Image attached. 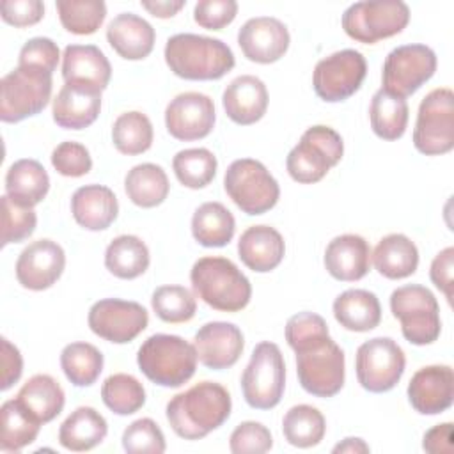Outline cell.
Segmentation results:
<instances>
[{
    "mask_svg": "<svg viewBox=\"0 0 454 454\" xmlns=\"http://www.w3.org/2000/svg\"><path fill=\"white\" fill-rule=\"evenodd\" d=\"M62 27L76 35L94 34L106 18V4L101 0H57Z\"/></svg>",
    "mask_w": 454,
    "mask_h": 454,
    "instance_id": "cell-44",
    "label": "cell"
},
{
    "mask_svg": "<svg viewBox=\"0 0 454 454\" xmlns=\"http://www.w3.org/2000/svg\"><path fill=\"white\" fill-rule=\"evenodd\" d=\"M286 388V364L275 342H259L241 376V392L250 408H275Z\"/></svg>",
    "mask_w": 454,
    "mask_h": 454,
    "instance_id": "cell-7",
    "label": "cell"
},
{
    "mask_svg": "<svg viewBox=\"0 0 454 454\" xmlns=\"http://www.w3.org/2000/svg\"><path fill=\"white\" fill-rule=\"evenodd\" d=\"M326 271L340 282H355L371 268V247L358 234L335 236L325 250Z\"/></svg>",
    "mask_w": 454,
    "mask_h": 454,
    "instance_id": "cell-24",
    "label": "cell"
},
{
    "mask_svg": "<svg viewBox=\"0 0 454 454\" xmlns=\"http://www.w3.org/2000/svg\"><path fill=\"white\" fill-rule=\"evenodd\" d=\"M367 74L365 57L351 48L321 59L312 74V87L319 99L339 103L351 98Z\"/></svg>",
    "mask_w": 454,
    "mask_h": 454,
    "instance_id": "cell-15",
    "label": "cell"
},
{
    "mask_svg": "<svg viewBox=\"0 0 454 454\" xmlns=\"http://www.w3.org/2000/svg\"><path fill=\"white\" fill-rule=\"evenodd\" d=\"M50 177L46 168L32 158L14 161L5 174V195L25 207H34L46 197Z\"/></svg>",
    "mask_w": 454,
    "mask_h": 454,
    "instance_id": "cell-29",
    "label": "cell"
},
{
    "mask_svg": "<svg viewBox=\"0 0 454 454\" xmlns=\"http://www.w3.org/2000/svg\"><path fill=\"white\" fill-rule=\"evenodd\" d=\"M289 41L287 27L271 16L250 18L238 32V44L243 55L257 64H271L282 59Z\"/></svg>",
    "mask_w": 454,
    "mask_h": 454,
    "instance_id": "cell-20",
    "label": "cell"
},
{
    "mask_svg": "<svg viewBox=\"0 0 454 454\" xmlns=\"http://www.w3.org/2000/svg\"><path fill=\"white\" fill-rule=\"evenodd\" d=\"M23 372V358L20 349L2 337V390H9Z\"/></svg>",
    "mask_w": 454,
    "mask_h": 454,
    "instance_id": "cell-55",
    "label": "cell"
},
{
    "mask_svg": "<svg viewBox=\"0 0 454 454\" xmlns=\"http://www.w3.org/2000/svg\"><path fill=\"white\" fill-rule=\"evenodd\" d=\"M149 248L133 234H122L114 238L105 250L106 270L122 280L140 277L149 268Z\"/></svg>",
    "mask_w": 454,
    "mask_h": 454,
    "instance_id": "cell-35",
    "label": "cell"
},
{
    "mask_svg": "<svg viewBox=\"0 0 454 454\" xmlns=\"http://www.w3.org/2000/svg\"><path fill=\"white\" fill-rule=\"evenodd\" d=\"M53 168L66 177H82L90 172L92 158L89 149L80 142H62L51 153Z\"/></svg>",
    "mask_w": 454,
    "mask_h": 454,
    "instance_id": "cell-49",
    "label": "cell"
},
{
    "mask_svg": "<svg viewBox=\"0 0 454 454\" xmlns=\"http://www.w3.org/2000/svg\"><path fill=\"white\" fill-rule=\"evenodd\" d=\"M87 321L98 337L114 344H126L147 328L149 314L137 301L105 298L90 307Z\"/></svg>",
    "mask_w": 454,
    "mask_h": 454,
    "instance_id": "cell-16",
    "label": "cell"
},
{
    "mask_svg": "<svg viewBox=\"0 0 454 454\" xmlns=\"http://www.w3.org/2000/svg\"><path fill=\"white\" fill-rule=\"evenodd\" d=\"M62 78L69 85L103 92L110 83L112 66L98 46L69 44L62 55Z\"/></svg>",
    "mask_w": 454,
    "mask_h": 454,
    "instance_id": "cell-22",
    "label": "cell"
},
{
    "mask_svg": "<svg viewBox=\"0 0 454 454\" xmlns=\"http://www.w3.org/2000/svg\"><path fill=\"white\" fill-rule=\"evenodd\" d=\"M195 346L179 335L154 333L144 340L137 353V364L142 374L167 388L184 385L197 369Z\"/></svg>",
    "mask_w": 454,
    "mask_h": 454,
    "instance_id": "cell-4",
    "label": "cell"
},
{
    "mask_svg": "<svg viewBox=\"0 0 454 454\" xmlns=\"http://www.w3.org/2000/svg\"><path fill=\"white\" fill-rule=\"evenodd\" d=\"M452 270H454V248L447 247L436 254L431 262L429 277L431 282L445 294L447 301L452 303Z\"/></svg>",
    "mask_w": 454,
    "mask_h": 454,
    "instance_id": "cell-54",
    "label": "cell"
},
{
    "mask_svg": "<svg viewBox=\"0 0 454 454\" xmlns=\"http://www.w3.org/2000/svg\"><path fill=\"white\" fill-rule=\"evenodd\" d=\"M344 154L342 137L330 126H310L300 142L289 151L286 168L289 176L301 184L321 181Z\"/></svg>",
    "mask_w": 454,
    "mask_h": 454,
    "instance_id": "cell-6",
    "label": "cell"
},
{
    "mask_svg": "<svg viewBox=\"0 0 454 454\" xmlns=\"http://www.w3.org/2000/svg\"><path fill=\"white\" fill-rule=\"evenodd\" d=\"M234 231L236 220L222 202H204L192 216V234L202 247H225L232 239Z\"/></svg>",
    "mask_w": 454,
    "mask_h": 454,
    "instance_id": "cell-34",
    "label": "cell"
},
{
    "mask_svg": "<svg viewBox=\"0 0 454 454\" xmlns=\"http://www.w3.org/2000/svg\"><path fill=\"white\" fill-rule=\"evenodd\" d=\"M328 333L326 321L316 312H298L291 316L286 325V340L293 351Z\"/></svg>",
    "mask_w": 454,
    "mask_h": 454,
    "instance_id": "cell-51",
    "label": "cell"
},
{
    "mask_svg": "<svg viewBox=\"0 0 454 454\" xmlns=\"http://www.w3.org/2000/svg\"><path fill=\"white\" fill-rule=\"evenodd\" d=\"M296 372L305 392L316 397H333L344 387V351L328 335L294 349Z\"/></svg>",
    "mask_w": 454,
    "mask_h": 454,
    "instance_id": "cell-5",
    "label": "cell"
},
{
    "mask_svg": "<svg viewBox=\"0 0 454 454\" xmlns=\"http://www.w3.org/2000/svg\"><path fill=\"white\" fill-rule=\"evenodd\" d=\"M333 316L349 332H371L381 321V305L367 289H348L335 298Z\"/></svg>",
    "mask_w": 454,
    "mask_h": 454,
    "instance_id": "cell-31",
    "label": "cell"
},
{
    "mask_svg": "<svg viewBox=\"0 0 454 454\" xmlns=\"http://www.w3.org/2000/svg\"><path fill=\"white\" fill-rule=\"evenodd\" d=\"M106 41L119 57L142 60L153 51L156 32L147 20L133 12H121L106 27Z\"/></svg>",
    "mask_w": 454,
    "mask_h": 454,
    "instance_id": "cell-25",
    "label": "cell"
},
{
    "mask_svg": "<svg viewBox=\"0 0 454 454\" xmlns=\"http://www.w3.org/2000/svg\"><path fill=\"white\" fill-rule=\"evenodd\" d=\"M216 156L206 147L179 151L172 160V168L177 181L192 190L206 188L216 176Z\"/></svg>",
    "mask_w": 454,
    "mask_h": 454,
    "instance_id": "cell-42",
    "label": "cell"
},
{
    "mask_svg": "<svg viewBox=\"0 0 454 454\" xmlns=\"http://www.w3.org/2000/svg\"><path fill=\"white\" fill-rule=\"evenodd\" d=\"M59 57L60 53L55 41H51L50 37H32L21 46L18 66L34 67L48 74H53L59 64Z\"/></svg>",
    "mask_w": 454,
    "mask_h": 454,
    "instance_id": "cell-50",
    "label": "cell"
},
{
    "mask_svg": "<svg viewBox=\"0 0 454 454\" xmlns=\"http://www.w3.org/2000/svg\"><path fill=\"white\" fill-rule=\"evenodd\" d=\"M2 433H0V450L2 452H18L23 447L30 445L41 429V422L35 420L18 399H9L0 408Z\"/></svg>",
    "mask_w": 454,
    "mask_h": 454,
    "instance_id": "cell-38",
    "label": "cell"
},
{
    "mask_svg": "<svg viewBox=\"0 0 454 454\" xmlns=\"http://www.w3.org/2000/svg\"><path fill=\"white\" fill-rule=\"evenodd\" d=\"M413 145L426 156H440L454 147V94L449 87L431 90L419 105Z\"/></svg>",
    "mask_w": 454,
    "mask_h": 454,
    "instance_id": "cell-12",
    "label": "cell"
},
{
    "mask_svg": "<svg viewBox=\"0 0 454 454\" xmlns=\"http://www.w3.org/2000/svg\"><path fill=\"white\" fill-rule=\"evenodd\" d=\"M273 447L270 429L255 420H245L236 426L229 438V449L234 454H262Z\"/></svg>",
    "mask_w": 454,
    "mask_h": 454,
    "instance_id": "cell-48",
    "label": "cell"
},
{
    "mask_svg": "<svg viewBox=\"0 0 454 454\" xmlns=\"http://www.w3.org/2000/svg\"><path fill=\"white\" fill-rule=\"evenodd\" d=\"M408 401L420 415H438L452 406L454 372L450 365L419 369L408 383Z\"/></svg>",
    "mask_w": 454,
    "mask_h": 454,
    "instance_id": "cell-21",
    "label": "cell"
},
{
    "mask_svg": "<svg viewBox=\"0 0 454 454\" xmlns=\"http://www.w3.org/2000/svg\"><path fill=\"white\" fill-rule=\"evenodd\" d=\"M222 105L227 117L241 126L261 121L268 110V89L254 74L236 76L223 90Z\"/></svg>",
    "mask_w": 454,
    "mask_h": 454,
    "instance_id": "cell-23",
    "label": "cell"
},
{
    "mask_svg": "<svg viewBox=\"0 0 454 454\" xmlns=\"http://www.w3.org/2000/svg\"><path fill=\"white\" fill-rule=\"evenodd\" d=\"M371 257L376 271L390 280L406 278L413 275L419 266L417 245L399 232L381 238Z\"/></svg>",
    "mask_w": 454,
    "mask_h": 454,
    "instance_id": "cell-30",
    "label": "cell"
},
{
    "mask_svg": "<svg viewBox=\"0 0 454 454\" xmlns=\"http://www.w3.org/2000/svg\"><path fill=\"white\" fill-rule=\"evenodd\" d=\"M404 367V351L390 337L369 339L356 349V380L367 392L381 394L392 390L403 378Z\"/></svg>",
    "mask_w": 454,
    "mask_h": 454,
    "instance_id": "cell-13",
    "label": "cell"
},
{
    "mask_svg": "<svg viewBox=\"0 0 454 454\" xmlns=\"http://www.w3.org/2000/svg\"><path fill=\"white\" fill-rule=\"evenodd\" d=\"M2 20L12 27H30L43 20L44 4L41 0H4L0 4Z\"/></svg>",
    "mask_w": 454,
    "mask_h": 454,
    "instance_id": "cell-53",
    "label": "cell"
},
{
    "mask_svg": "<svg viewBox=\"0 0 454 454\" xmlns=\"http://www.w3.org/2000/svg\"><path fill=\"white\" fill-rule=\"evenodd\" d=\"M238 14L234 0H200L193 7V20L199 27L207 30H222Z\"/></svg>",
    "mask_w": 454,
    "mask_h": 454,
    "instance_id": "cell-52",
    "label": "cell"
},
{
    "mask_svg": "<svg viewBox=\"0 0 454 454\" xmlns=\"http://www.w3.org/2000/svg\"><path fill=\"white\" fill-rule=\"evenodd\" d=\"M106 433L108 424L105 417L90 406H80L60 424L59 443L67 450L83 452L99 445Z\"/></svg>",
    "mask_w": 454,
    "mask_h": 454,
    "instance_id": "cell-32",
    "label": "cell"
},
{
    "mask_svg": "<svg viewBox=\"0 0 454 454\" xmlns=\"http://www.w3.org/2000/svg\"><path fill=\"white\" fill-rule=\"evenodd\" d=\"M436 71V53L426 44H401L383 64V90L408 98L415 94Z\"/></svg>",
    "mask_w": 454,
    "mask_h": 454,
    "instance_id": "cell-14",
    "label": "cell"
},
{
    "mask_svg": "<svg viewBox=\"0 0 454 454\" xmlns=\"http://www.w3.org/2000/svg\"><path fill=\"white\" fill-rule=\"evenodd\" d=\"M284 254V238L270 225H252L238 241V255L241 262L255 273H268L275 270L282 262Z\"/></svg>",
    "mask_w": 454,
    "mask_h": 454,
    "instance_id": "cell-26",
    "label": "cell"
},
{
    "mask_svg": "<svg viewBox=\"0 0 454 454\" xmlns=\"http://www.w3.org/2000/svg\"><path fill=\"white\" fill-rule=\"evenodd\" d=\"M408 114L410 110L406 99L383 89H380L371 99V128L374 135L383 140H397L404 135L408 126Z\"/></svg>",
    "mask_w": 454,
    "mask_h": 454,
    "instance_id": "cell-37",
    "label": "cell"
},
{
    "mask_svg": "<svg viewBox=\"0 0 454 454\" xmlns=\"http://www.w3.org/2000/svg\"><path fill=\"white\" fill-rule=\"evenodd\" d=\"M103 353L89 342H71L60 353V367L74 387H90L103 371Z\"/></svg>",
    "mask_w": 454,
    "mask_h": 454,
    "instance_id": "cell-40",
    "label": "cell"
},
{
    "mask_svg": "<svg viewBox=\"0 0 454 454\" xmlns=\"http://www.w3.org/2000/svg\"><path fill=\"white\" fill-rule=\"evenodd\" d=\"M101 110V92L66 83L53 99V121L64 129L90 126Z\"/></svg>",
    "mask_w": 454,
    "mask_h": 454,
    "instance_id": "cell-28",
    "label": "cell"
},
{
    "mask_svg": "<svg viewBox=\"0 0 454 454\" xmlns=\"http://www.w3.org/2000/svg\"><path fill=\"white\" fill-rule=\"evenodd\" d=\"M154 314L165 323H186L195 316V296L183 286H160L151 296Z\"/></svg>",
    "mask_w": 454,
    "mask_h": 454,
    "instance_id": "cell-45",
    "label": "cell"
},
{
    "mask_svg": "<svg viewBox=\"0 0 454 454\" xmlns=\"http://www.w3.org/2000/svg\"><path fill=\"white\" fill-rule=\"evenodd\" d=\"M326 431L323 413L310 404H296L282 419V433L287 443L298 449L317 445Z\"/></svg>",
    "mask_w": 454,
    "mask_h": 454,
    "instance_id": "cell-39",
    "label": "cell"
},
{
    "mask_svg": "<svg viewBox=\"0 0 454 454\" xmlns=\"http://www.w3.org/2000/svg\"><path fill=\"white\" fill-rule=\"evenodd\" d=\"M232 401L227 388L216 381H200L167 403V420L184 440H200L218 429L231 415Z\"/></svg>",
    "mask_w": 454,
    "mask_h": 454,
    "instance_id": "cell-1",
    "label": "cell"
},
{
    "mask_svg": "<svg viewBox=\"0 0 454 454\" xmlns=\"http://www.w3.org/2000/svg\"><path fill=\"white\" fill-rule=\"evenodd\" d=\"M122 449L129 454H161L165 452V436L153 419H138L122 433Z\"/></svg>",
    "mask_w": 454,
    "mask_h": 454,
    "instance_id": "cell-46",
    "label": "cell"
},
{
    "mask_svg": "<svg viewBox=\"0 0 454 454\" xmlns=\"http://www.w3.org/2000/svg\"><path fill=\"white\" fill-rule=\"evenodd\" d=\"M199 362L213 371L232 367L245 348L241 330L234 323L211 321L200 326L193 337Z\"/></svg>",
    "mask_w": 454,
    "mask_h": 454,
    "instance_id": "cell-19",
    "label": "cell"
},
{
    "mask_svg": "<svg viewBox=\"0 0 454 454\" xmlns=\"http://www.w3.org/2000/svg\"><path fill=\"white\" fill-rule=\"evenodd\" d=\"M190 282L193 293L220 312L243 310L252 298L250 280L227 257H200L192 266Z\"/></svg>",
    "mask_w": 454,
    "mask_h": 454,
    "instance_id": "cell-3",
    "label": "cell"
},
{
    "mask_svg": "<svg viewBox=\"0 0 454 454\" xmlns=\"http://www.w3.org/2000/svg\"><path fill=\"white\" fill-rule=\"evenodd\" d=\"M37 225V215L32 207L12 202L7 195L2 197V247L20 243L32 236Z\"/></svg>",
    "mask_w": 454,
    "mask_h": 454,
    "instance_id": "cell-47",
    "label": "cell"
},
{
    "mask_svg": "<svg viewBox=\"0 0 454 454\" xmlns=\"http://www.w3.org/2000/svg\"><path fill=\"white\" fill-rule=\"evenodd\" d=\"M153 124L142 112H124L112 126V142L121 154L135 156L153 145Z\"/></svg>",
    "mask_w": 454,
    "mask_h": 454,
    "instance_id": "cell-41",
    "label": "cell"
},
{
    "mask_svg": "<svg viewBox=\"0 0 454 454\" xmlns=\"http://www.w3.org/2000/svg\"><path fill=\"white\" fill-rule=\"evenodd\" d=\"M128 199L138 207L160 206L170 190L165 170L156 163H140L128 170L124 177Z\"/></svg>",
    "mask_w": 454,
    "mask_h": 454,
    "instance_id": "cell-36",
    "label": "cell"
},
{
    "mask_svg": "<svg viewBox=\"0 0 454 454\" xmlns=\"http://www.w3.org/2000/svg\"><path fill=\"white\" fill-rule=\"evenodd\" d=\"M223 188L231 200L247 215L270 211L280 197V186L270 170L257 160H234L223 177Z\"/></svg>",
    "mask_w": 454,
    "mask_h": 454,
    "instance_id": "cell-9",
    "label": "cell"
},
{
    "mask_svg": "<svg viewBox=\"0 0 454 454\" xmlns=\"http://www.w3.org/2000/svg\"><path fill=\"white\" fill-rule=\"evenodd\" d=\"M66 266L64 248L53 239H37L25 247L16 261V278L30 291L51 287Z\"/></svg>",
    "mask_w": 454,
    "mask_h": 454,
    "instance_id": "cell-18",
    "label": "cell"
},
{
    "mask_svg": "<svg viewBox=\"0 0 454 454\" xmlns=\"http://www.w3.org/2000/svg\"><path fill=\"white\" fill-rule=\"evenodd\" d=\"M16 399L41 424L51 422L62 411L66 403L62 387L50 374L32 376L23 383Z\"/></svg>",
    "mask_w": 454,
    "mask_h": 454,
    "instance_id": "cell-33",
    "label": "cell"
},
{
    "mask_svg": "<svg viewBox=\"0 0 454 454\" xmlns=\"http://www.w3.org/2000/svg\"><path fill=\"white\" fill-rule=\"evenodd\" d=\"M145 11H149L156 18H172L184 7V0H144L140 2Z\"/></svg>",
    "mask_w": 454,
    "mask_h": 454,
    "instance_id": "cell-57",
    "label": "cell"
},
{
    "mask_svg": "<svg viewBox=\"0 0 454 454\" xmlns=\"http://www.w3.org/2000/svg\"><path fill=\"white\" fill-rule=\"evenodd\" d=\"M101 399L115 415H131L145 404V390L135 376L117 372L103 381Z\"/></svg>",
    "mask_w": 454,
    "mask_h": 454,
    "instance_id": "cell-43",
    "label": "cell"
},
{
    "mask_svg": "<svg viewBox=\"0 0 454 454\" xmlns=\"http://www.w3.org/2000/svg\"><path fill=\"white\" fill-rule=\"evenodd\" d=\"M371 447L362 440V438H344L340 443H337L332 452L333 454H342V452H348V454H365L369 452Z\"/></svg>",
    "mask_w": 454,
    "mask_h": 454,
    "instance_id": "cell-58",
    "label": "cell"
},
{
    "mask_svg": "<svg viewBox=\"0 0 454 454\" xmlns=\"http://www.w3.org/2000/svg\"><path fill=\"white\" fill-rule=\"evenodd\" d=\"M390 310L401 321V332L408 342L426 346L440 337V307L427 287L419 284L397 287L390 294Z\"/></svg>",
    "mask_w": 454,
    "mask_h": 454,
    "instance_id": "cell-8",
    "label": "cell"
},
{
    "mask_svg": "<svg viewBox=\"0 0 454 454\" xmlns=\"http://www.w3.org/2000/svg\"><path fill=\"white\" fill-rule=\"evenodd\" d=\"M165 62L184 80H218L236 64L232 50L222 41L199 34H176L167 39Z\"/></svg>",
    "mask_w": 454,
    "mask_h": 454,
    "instance_id": "cell-2",
    "label": "cell"
},
{
    "mask_svg": "<svg viewBox=\"0 0 454 454\" xmlns=\"http://www.w3.org/2000/svg\"><path fill=\"white\" fill-rule=\"evenodd\" d=\"M410 9L401 0H364L351 4L342 14L344 32L356 43L374 44L404 30Z\"/></svg>",
    "mask_w": 454,
    "mask_h": 454,
    "instance_id": "cell-10",
    "label": "cell"
},
{
    "mask_svg": "<svg viewBox=\"0 0 454 454\" xmlns=\"http://www.w3.org/2000/svg\"><path fill=\"white\" fill-rule=\"evenodd\" d=\"M71 213L80 227L87 231H105L115 222L119 202L108 186L85 184L73 193Z\"/></svg>",
    "mask_w": 454,
    "mask_h": 454,
    "instance_id": "cell-27",
    "label": "cell"
},
{
    "mask_svg": "<svg viewBox=\"0 0 454 454\" xmlns=\"http://www.w3.org/2000/svg\"><path fill=\"white\" fill-rule=\"evenodd\" d=\"M422 449L431 454H450L452 452V422L436 424L424 433Z\"/></svg>",
    "mask_w": 454,
    "mask_h": 454,
    "instance_id": "cell-56",
    "label": "cell"
},
{
    "mask_svg": "<svg viewBox=\"0 0 454 454\" xmlns=\"http://www.w3.org/2000/svg\"><path fill=\"white\" fill-rule=\"evenodd\" d=\"M51 74L18 66L0 82V119L20 122L37 115L51 98Z\"/></svg>",
    "mask_w": 454,
    "mask_h": 454,
    "instance_id": "cell-11",
    "label": "cell"
},
{
    "mask_svg": "<svg viewBox=\"0 0 454 454\" xmlns=\"http://www.w3.org/2000/svg\"><path fill=\"white\" fill-rule=\"evenodd\" d=\"M215 121V103L202 92H181L165 108V126L176 140H200L213 131Z\"/></svg>",
    "mask_w": 454,
    "mask_h": 454,
    "instance_id": "cell-17",
    "label": "cell"
}]
</instances>
